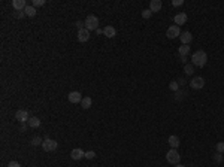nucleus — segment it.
<instances>
[{"label": "nucleus", "instance_id": "1", "mask_svg": "<svg viewBox=\"0 0 224 167\" xmlns=\"http://www.w3.org/2000/svg\"><path fill=\"white\" fill-rule=\"evenodd\" d=\"M206 61H208V54L205 52L203 49H199L191 55V64L196 67H203L206 64Z\"/></svg>", "mask_w": 224, "mask_h": 167}, {"label": "nucleus", "instance_id": "2", "mask_svg": "<svg viewBox=\"0 0 224 167\" xmlns=\"http://www.w3.org/2000/svg\"><path fill=\"white\" fill-rule=\"evenodd\" d=\"M84 22H85V28L88 32H96L99 28V18L96 15H88Z\"/></svg>", "mask_w": 224, "mask_h": 167}, {"label": "nucleus", "instance_id": "3", "mask_svg": "<svg viewBox=\"0 0 224 167\" xmlns=\"http://www.w3.org/2000/svg\"><path fill=\"white\" fill-rule=\"evenodd\" d=\"M166 161H167L169 164L177 166V164H179V161H181V155L178 154L177 149H170V151H167V154H166Z\"/></svg>", "mask_w": 224, "mask_h": 167}, {"label": "nucleus", "instance_id": "4", "mask_svg": "<svg viewBox=\"0 0 224 167\" xmlns=\"http://www.w3.org/2000/svg\"><path fill=\"white\" fill-rule=\"evenodd\" d=\"M42 148H43L45 152H52V151H55V149L58 148V143H57L55 140H52V139L45 137V140H43V143H42Z\"/></svg>", "mask_w": 224, "mask_h": 167}, {"label": "nucleus", "instance_id": "5", "mask_svg": "<svg viewBox=\"0 0 224 167\" xmlns=\"http://www.w3.org/2000/svg\"><path fill=\"white\" fill-rule=\"evenodd\" d=\"M190 87L193 90H202L205 87V79L202 76H194L193 79L190 81Z\"/></svg>", "mask_w": 224, "mask_h": 167}, {"label": "nucleus", "instance_id": "6", "mask_svg": "<svg viewBox=\"0 0 224 167\" xmlns=\"http://www.w3.org/2000/svg\"><path fill=\"white\" fill-rule=\"evenodd\" d=\"M166 36L169 37V39H177L181 36V30H179V27L178 26H170L167 28V32H166Z\"/></svg>", "mask_w": 224, "mask_h": 167}, {"label": "nucleus", "instance_id": "7", "mask_svg": "<svg viewBox=\"0 0 224 167\" xmlns=\"http://www.w3.org/2000/svg\"><path fill=\"white\" fill-rule=\"evenodd\" d=\"M15 120H18L20 122H28V120H30L28 112H27V111H24V109L17 111V112H15Z\"/></svg>", "mask_w": 224, "mask_h": 167}, {"label": "nucleus", "instance_id": "8", "mask_svg": "<svg viewBox=\"0 0 224 167\" xmlns=\"http://www.w3.org/2000/svg\"><path fill=\"white\" fill-rule=\"evenodd\" d=\"M187 20H188V17H187V13L185 12H179L175 15V18H173V21H175V26H184L185 22H187Z\"/></svg>", "mask_w": 224, "mask_h": 167}, {"label": "nucleus", "instance_id": "9", "mask_svg": "<svg viewBox=\"0 0 224 167\" xmlns=\"http://www.w3.org/2000/svg\"><path fill=\"white\" fill-rule=\"evenodd\" d=\"M67 99H69V101H70V103L76 105V103H81L84 97H81V93H79V91H72V93H69Z\"/></svg>", "mask_w": 224, "mask_h": 167}, {"label": "nucleus", "instance_id": "10", "mask_svg": "<svg viewBox=\"0 0 224 167\" xmlns=\"http://www.w3.org/2000/svg\"><path fill=\"white\" fill-rule=\"evenodd\" d=\"M70 157H72V160H81V158H85V152L81 148H75L70 152Z\"/></svg>", "mask_w": 224, "mask_h": 167}, {"label": "nucleus", "instance_id": "11", "mask_svg": "<svg viewBox=\"0 0 224 167\" xmlns=\"http://www.w3.org/2000/svg\"><path fill=\"white\" fill-rule=\"evenodd\" d=\"M103 34L109 37V39H112V37H115L117 36V28L114 26H106L103 28Z\"/></svg>", "mask_w": 224, "mask_h": 167}, {"label": "nucleus", "instance_id": "12", "mask_svg": "<svg viewBox=\"0 0 224 167\" xmlns=\"http://www.w3.org/2000/svg\"><path fill=\"white\" fill-rule=\"evenodd\" d=\"M163 6V3L160 0H151L149 2V11L154 13V12H160V9Z\"/></svg>", "mask_w": 224, "mask_h": 167}, {"label": "nucleus", "instance_id": "13", "mask_svg": "<svg viewBox=\"0 0 224 167\" xmlns=\"http://www.w3.org/2000/svg\"><path fill=\"white\" fill-rule=\"evenodd\" d=\"M179 40L182 42V45H190L191 40H193V34H191L190 32H184V33H181V36H179Z\"/></svg>", "mask_w": 224, "mask_h": 167}, {"label": "nucleus", "instance_id": "14", "mask_svg": "<svg viewBox=\"0 0 224 167\" xmlns=\"http://www.w3.org/2000/svg\"><path fill=\"white\" fill-rule=\"evenodd\" d=\"M12 6L15 11H24L27 7V2L26 0H12Z\"/></svg>", "mask_w": 224, "mask_h": 167}, {"label": "nucleus", "instance_id": "15", "mask_svg": "<svg viewBox=\"0 0 224 167\" xmlns=\"http://www.w3.org/2000/svg\"><path fill=\"white\" fill-rule=\"evenodd\" d=\"M90 33H91V32H88L87 28L78 30V40H79V42H87V40L90 39Z\"/></svg>", "mask_w": 224, "mask_h": 167}, {"label": "nucleus", "instance_id": "16", "mask_svg": "<svg viewBox=\"0 0 224 167\" xmlns=\"http://www.w3.org/2000/svg\"><path fill=\"white\" fill-rule=\"evenodd\" d=\"M167 142H169V145H170V148H172V149H178V146H179V137H178V136H175V134H172Z\"/></svg>", "mask_w": 224, "mask_h": 167}, {"label": "nucleus", "instance_id": "17", "mask_svg": "<svg viewBox=\"0 0 224 167\" xmlns=\"http://www.w3.org/2000/svg\"><path fill=\"white\" fill-rule=\"evenodd\" d=\"M28 127H32V128H37V127H41V120L37 118V116H32L30 120H28Z\"/></svg>", "mask_w": 224, "mask_h": 167}, {"label": "nucleus", "instance_id": "18", "mask_svg": "<svg viewBox=\"0 0 224 167\" xmlns=\"http://www.w3.org/2000/svg\"><path fill=\"white\" fill-rule=\"evenodd\" d=\"M188 52H190V45H181V47L178 48V54L181 57H187Z\"/></svg>", "mask_w": 224, "mask_h": 167}, {"label": "nucleus", "instance_id": "19", "mask_svg": "<svg viewBox=\"0 0 224 167\" xmlns=\"http://www.w3.org/2000/svg\"><path fill=\"white\" fill-rule=\"evenodd\" d=\"M24 13H26V15H27V17H32V18H33V17H36V7L33 6V5H32V6H30V5H27V7H26V9H24Z\"/></svg>", "mask_w": 224, "mask_h": 167}, {"label": "nucleus", "instance_id": "20", "mask_svg": "<svg viewBox=\"0 0 224 167\" xmlns=\"http://www.w3.org/2000/svg\"><path fill=\"white\" fill-rule=\"evenodd\" d=\"M93 105V100H91V97H84L81 101V107L82 109H90Z\"/></svg>", "mask_w": 224, "mask_h": 167}, {"label": "nucleus", "instance_id": "21", "mask_svg": "<svg viewBox=\"0 0 224 167\" xmlns=\"http://www.w3.org/2000/svg\"><path fill=\"white\" fill-rule=\"evenodd\" d=\"M184 72H185V75L191 76V75L194 73V66H193V64H185V66H184Z\"/></svg>", "mask_w": 224, "mask_h": 167}, {"label": "nucleus", "instance_id": "22", "mask_svg": "<svg viewBox=\"0 0 224 167\" xmlns=\"http://www.w3.org/2000/svg\"><path fill=\"white\" fill-rule=\"evenodd\" d=\"M42 143H43V140H42V137H39V136H36V137H33V139H32V145H33V146L42 145Z\"/></svg>", "mask_w": 224, "mask_h": 167}, {"label": "nucleus", "instance_id": "23", "mask_svg": "<svg viewBox=\"0 0 224 167\" xmlns=\"http://www.w3.org/2000/svg\"><path fill=\"white\" fill-rule=\"evenodd\" d=\"M169 88L172 90V91H178V90H179V84H178L177 81H172V82L169 84Z\"/></svg>", "mask_w": 224, "mask_h": 167}, {"label": "nucleus", "instance_id": "24", "mask_svg": "<svg viewBox=\"0 0 224 167\" xmlns=\"http://www.w3.org/2000/svg\"><path fill=\"white\" fill-rule=\"evenodd\" d=\"M141 15H142V18H145V20H148L149 17L152 15V12H151L149 9H143V11H142V13H141Z\"/></svg>", "mask_w": 224, "mask_h": 167}, {"label": "nucleus", "instance_id": "25", "mask_svg": "<svg viewBox=\"0 0 224 167\" xmlns=\"http://www.w3.org/2000/svg\"><path fill=\"white\" fill-rule=\"evenodd\" d=\"M212 158H214V161H215V163H221V161H223L221 152H217V154H214V157H212Z\"/></svg>", "mask_w": 224, "mask_h": 167}, {"label": "nucleus", "instance_id": "26", "mask_svg": "<svg viewBox=\"0 0 224 167\" xmlns=\"http://www.w3.org/2000/svg\"><path fill=\"white\" fill-rule=\"evenodd\" d=\"M217 152H224V142H218L217 143Z\"/></svg>", "mask_w": 224, "mask_h": 167}, {"label": "nucleus", "instance_id": "27", "mask_svg": "<svg viewBox=\"0 0 224 167\" xmlns=\"http://www.w3.org/2000/svg\"><path fill=\"white\" fill-rule=\"evenodd\" d=\"M45 5V0H33V6L37 7V6H43Z\"/></svg>", "mask_w": 224, "mask_h": 167}, {"label": "nucleus", "instance_id": "28", "mask_svg": "<svg viewBox=\"0 0 224 167\" xmlns=\"http://www.w3.org/2000/svg\"><path fill=\"white\" fill-rule=\"evenodd\" d=\"M94 157H96L94 151H88V152H85V158H88V160H93Z\"/></svg>", "mask_w": 224, "mask_h": 167}, {"label": "nucleus", "instance_id": "29", "mask_svg": "<svg viewBox=\"0 0 224 167\" xmlns=\"http://www.w3.org/2000/svg\"><path fill=\"white\" fill-rule=\"evenodd\" d=\"M15 18H24L26 17V13H24V11H17V12L14 13Z\"/></svg>", "mask_w": 224, "mask_h": 167}, {"label": "nucleus", "instance_id": "30", "mask_svg": "<svg viewBox=\"0 0 224 167\" xmlns=\"http://www.w3.org/2000/svg\"><path fill=\"white\" fill-rule=\"evenodd\" d=\"M76 28H78V30L85 28V22H84V21H76Z\"/></svg>", "mask_w": 224, "mask_h": 167}, {"label": "nucleus", "instance_id": "31", "mask_svg": "<svg viewBox=\"0 0 224 167\" xmlns=\"http://www.w3.org/2000/svg\"><path fill=\"white\" fill-rule=\"evenodd\" d=\"M172 5H173L175 7H177V6H182V5H184V0H173V2H172Z\"/></svg>", "mask_w": 224, "mask_h": 167}, {"label": "nucleus", "instance_id": "32", "mask_svg": "<svg viewBox=\"0 0 224 167\" xmlns=\"http://www.w3.org/2000/svg\"><path fill=\"white\" fill-rule=\"evenodd\" d=\"M7 167H21V164L18 163V161H9Z\"/></svg>", "mask_w": 224, "mask_h": 167}, {"label": "nucleus", "instance_id": "33", "mask_svg": "<svg viewBox=\"0 0 224 167\" xmlns=\"http://www.w3.org/2000/svg\"><path fill=\"white\" fill-rule=\"evenodd\" d=\"M177 96H178V97H177L178 100H182L184 96H185V93H184V91H179V90H178V91H177Z\"/></svg>", "mask_w": 224, "mask_h": 167}, {"label": "nucleus", "instance_id": "34", "mask_svg": "<svg viewBox=\"0 0 224 167\" xmlns=\"http://www.w3.org/2000/svg\"><path fill=\"white\" fill-rule=\"evenodd\" d=\"M27 125H28V124H26V122H21V125H20V131H21V133H24V131L27 130Z\"/></svg>", "mask_w": 224, "mask_h": 167}, {"label": "nucleus", "instance_id": "35", "mask_svg": "<svg viewBox=\"0 0 224 167\" xmlns=\"http://www.w3.org/2000/svg\"><path fill=\"white\" fill-rule=\"evenodd\" d=\"M96 33H97V34H103V30H102V28H97V30H96Z\"/></svg>", "mask_w": 224, "mask_h": 167}, {"label": "nucleus", "instance_id": "36", "mask_svg": "<svg viewBox=\"0 0 224 167\" xmlns=\"http://www.w3.org/2000/svg\"><path fill=\"white\" fill-rule=\"evenodd\" d=\"M181 61H182L184 64H187V57H181Z\"/></svg>", "mask_w": 224, "mask_h": 167}, {"label": "nucleus", "instance_id": "37", "mask_svg": "<svg viewBox=\"0 0 224 167\" xmlns=\"http://www.w3.org/2000/svg\"><path fill=\"white\" fill-rule=\"evenodd\" d=\"M175 167H185V166H182V164H177Z\"/></svg>", "mask_w": 224, "mask_h": 167}]
</instances>
